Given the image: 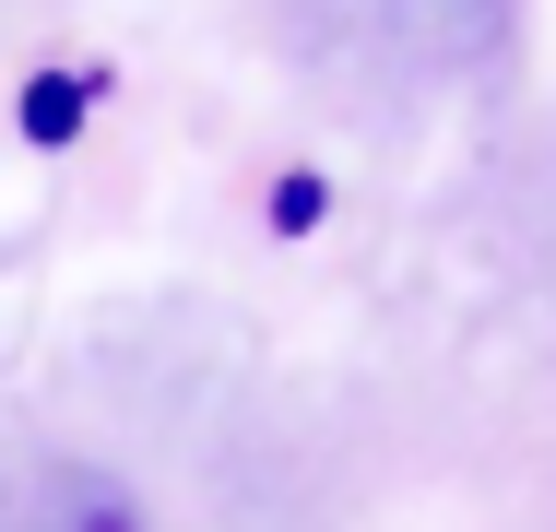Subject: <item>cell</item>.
Listing matches in <instances>:
<instances>
[{
    "label": "cell",
    "instance_id": "cell-1",
    "mask_svg": "<svg viewBox=\"0 0 556 532\" xmlns=\"http://www.w3.org/2000/svg\"><path fill=\"white\" fill-rule=\"evenodd\" d=\"M0 532H154V521H142V497H130L118 473H96V461H48V473L0 509Z\"/></svg>",
    "mask_w": 556,
    "mask_h": 532
},
{
    "label": "cell",
    "instance_id": "cell-2",
    "mask_svg": "<svg viewBox=\"0 0 556 532\" xmlns=\"http://www.w3.org/2000/svg\"><path fill=\"white\" fill-rule=\"evenodd\" d=\"M355 12L415 60H485L509 36V0H355Z\"/></svg>",
    "mask_w": 556,
    "mask_h": 532
},
{
    "label": "cell",
    "instance_id": "cell-3",
    "mask_svg": "<svg viewBox=\"0 0 556 532\" xmlns=\"http://www.w3.org/2000/svg\"><path fill=\"white\" fill-rule=\"evenodd\" d=\"M0 509H12V497H0Z\"/></svg>",
    "mask_w": 556,
    "mask_h": 532
}]
</instances>
